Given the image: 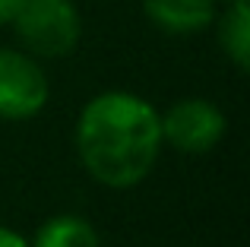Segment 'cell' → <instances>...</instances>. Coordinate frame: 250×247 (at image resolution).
I'll use <instances>...</instances> for the list:
<instances>
[{
    "instance_id": "52a82bcc",
    "label": "cell",
    "mask_w": 250,
    "mask_h": 247,
    "mask_svg": "<svg viewBox=\"0 0 250 247\" xmlns=\"http://www.w3.org/2000/svg\"><path fill=\"white\" fill-rule=\"evenodd\" d=\"M29 247H102L98 244V231L92 222L80 216H54L38 228L35 241Z\"/></svg>"
},
{
    "instance_id": "ba28073f",
    "label": "cell",
    "mask_w": 250,
    "mask_h": 247,
    "mask_svg": "<svg viewBox=\"0 0 250 247\" xmlns=\"http://www.w3.org/2000/svg\"><path fill=\"white\" fill-rule=\"evenodd\" d=\"M0 247H29L22 235H16L13 228H6V225H0Z\"/></svg>"
},
{
    "instance_id": "5b68a950",
    "label": "cell",
    "mask_w": 250,
    "mask_h": 247,
    "mask_svg": "<svg viewBox=\"0 0 250 247\" xmlns=\"http://www.w3.org/2000/svg\"><path fill=\"white\" fill-rule=\"evenodd\" d=\"M143 10L168 35H193L212 25L215 0H143Z\"/></svg>"
},
{
    "instance_id": "9c48e42d",
    "label": "cell",
    "mask_w": 250,
    "mask_h": 247,
    "mask_svg": "<svg viewBox=\"0 0 250 247\" xmlns=\"http://www.w3.org/2000/svg\"><path fill=\"white\" fill-rule=\"evenodd\" d=\"M19 6H22V0H0V25L13 22V16H16Z\"/></svg>"
},
{
    "instance_id": "277c9868",
    "label": "cell",
    "mask_w": 250,
    "mask_h": 247,
    "mask_svg": "<svg viewBox=\"0 0 250 247\" xmlns=\"http://www.w3.org/2000/svg\"><path fill=\"white\" fill-rule=\"evenodd\" d=\"M162 143L181 152H209L225 136V114L206 99H184L159 114Z\"/></svg>"
},
{
    "instance_id": "7a4b0ae2",
    "label": "cell",
    "mask_w": 250,
    "mask_h": 247,
    "mask_svg": "<svg viewBox=\"0 0 250 247\" xmlns=\"http://www.w3.org/2000/svg\"><path fill=\"white\" fill-rule=\"evenodd\" d=\"M10 25L22 48L35 57L70 54L83 32L80 13L70 0H22Z\"/></svg>"
},
{
    "instance_id": "3957f363",
    "label": "cell",
    "mask_w": 250,
    "mask_h": 247,
    "mask_svg": "<svg viewBox=\"0 0 250 247\" xmlns=\"http://www.w3.org/2000/svg\"><path fill=\"white\" fill-rule=\"evenodd\" d=\"M48 105V76L32 54L0 48V118L29 121Z\"/></svg>"
},
{
    "instance_id": "6da1fadb",
    "label": "cell",
    "mask_w": 250,
    "mask_h": 247,
    "mask_svg": "<svg viewBox=\"0 0 250 247\" xmlns=\"http://www.w3.org/2000/svg\"><path fill=\"white\" fill-rule=\"evenodd\" d=\"M162 149L159 111L133 92H102L76 121L83 168L104 187H133L152 171Z\"/></svg>"
},
{
    "instance_id": "8992f818",
    "label": "cell",
    "mask_w": 250,
    "mask_h": 247,
    "mask_svg": "<svg viewBox=\"0 0 250 247\" xmlns=\"http://www.w3.org/2000/svg\"><path fill=\"white\" fill-rule=\"evenodd\" d=\"M219 41L238 70L250 67V6L247 0H231L219 22Z\"/></svg>"
},
{
    "instance_id": "30bf717a",
    "label": "cell",
    "mask_w": 250,
    "mask_h": 247,
    "mask_svg": "<svg viewBox=\"0 0 250 247\" xmlns=\"http://www.w3.org/2000/svg\"><path fill=\"white\" fill-rule=\"evenodd\" d=\"M228 3H231V0H228Z\"/></svg>"
}]
</instances>
